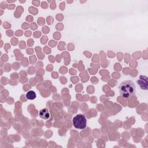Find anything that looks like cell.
<instances>
[{"mask_svg": "<svg viewBox=\"0 0 148 148\" xmlns=\"http://www.w3.org/2000/svg\"><path fill=\"white\" fill-rule=\"evenodd\" d=\"M120 95L125 98H129L135 95L136 87L134 83L130 80L122 82L119 87Z\"/></svg>", "mask_w": 148, "mask_h": 148, "instance_id": "6da1fadb", "label": "cell"}, {"mask_svg": "<svg viewBox=\"0 0 148 148\" xmlns=\"http://www.w3.org/2000/svg\"><path fill=\"white\" fill-rule=\"evenodd\" d=\"M72 124L75 128L84 129L87 125V120L85 116L82 114L76 115L72 119Z\"/></svg>", "mask_w": 148, "mask_h": 148, "instance_id": "7a4b0ae2", "label": "cell"}, {"mask_svg": "<svg viewBox=\"0 0 148 148\" xmlns=\"http://www.w3.org/2000/svg\"><path fill=\"white\" fill-rule=\"evenodd\" d=\"M136 82L139 86L140 89L143 90H148V78L146 76L140 75L136 80Z\"/></svg>", "mask_w": 148, "mask_h": 148, "instance_id": "3957f363", "label": "cell"}, {"mask_svg": "<svg viewBox=\"0 0 148 148\" xmlns=\"http://www.w3.org/2000/svg\"><path fill=\"white\" fill-rule=\"evenodd\" d=\"M39 116L40 118L45 119V120H47L50 117V113L49 110L47 108H43L39 111Z\"/></svg>", "mask_w": 148, "mask_h": 148, "instance_id": "277c9868", "label": "cell"}, {"mask_svg": "<svg viewBox=\"0 0 148 148\" xmlns=\"http://www.w3.org/2000/svg\"><path fill=\"white\" fill-rule=\"evenodd\" d=\"M25 97H26L27 99H28L29 100H33V99L36 98V93L34 91L30 90V91H28V92H27V94L25 95Z\"/></svg>", "mask_w": 148, "mask_h": 148, "instance_id": "5b68a950", "label": "cell"}]
</instances>
